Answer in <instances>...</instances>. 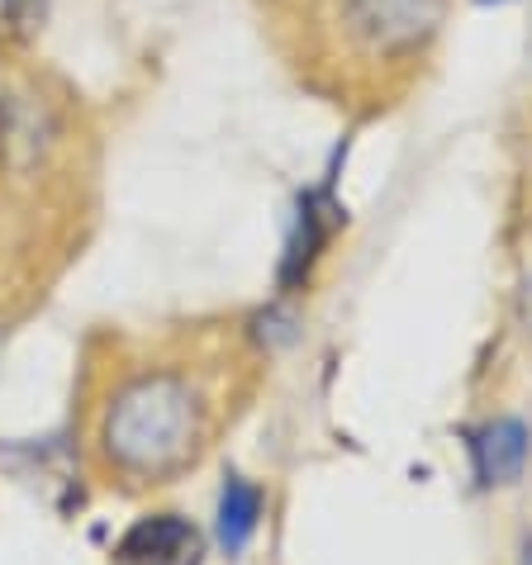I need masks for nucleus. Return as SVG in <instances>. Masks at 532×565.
Returning a JSON list of instances; mask_svg holds the SVG:
<instances>
[{"label":"nucleus","mask_w":532,"mask_h":565,"mask_svg":"<svg viewBox=\"0 0 532 565\" xmlns=\"http://www.w3.org/2000/svg\"><path fill=\"white\" fill-rule=\"evenodd\" d=\"M280 49L315 86H375L443 34L447 0H266Z\"/></svg>","instance_id":"7ed1b4c3"},{"label":"nucleus","mask_w":532,"mask_h":565,"mask_svg":"<svg viewBox=\"0 0 532 565\" xmlns=\"http://www.w3.org/2000/svg\"><path fill=\"white\" fill-rule=\"evenodd\" d=\"M257 333L228 319L100 328L72 390V451L91 490L143 499L195 476L243 414Z\"/></svg>","instance_id":"f257e3e1"},{"label":"nucleus","mask_w":532,"mask_h":565,"mask_svg":"<svg viewBox=\"0 0 532 565\" xmlns=\"http://www.w3.org/2000/svg\"><path fill=\"white\" fill-rule=\"evenodd\" d=\"M100 214V148L53 76L0 90V328L24 323L86 253Z\"/></svg>","instance_id":"f03ea898"},{"label":"nucleus","mask_w":532,"mask_h":565,"mask_svg":"<svg viewBox=\"0 0 532 565\" xmlns=\"http://www.w3.org/2000/svg\"><path fill=\"white\" fill-rule=\"evenodd\" d=\"M257 518H262V490L247 480H228L224 499H219V537H224L228 552H238L253 537Z\"/></svg>","instance_id":"423d86ee"},{"label":"nucleus","mask_w":532,"mask_h":565,"mask_svg":"<svg viewBox=\"0 0 532 565\" xmlns=\"http://www.w3.org/2000/svg\"><path fill=\"white\" fill-rule=\"evenodd\" d=\"M532 457V433L523 418H490L471 433V461L480 484H513Z\"/></svg>","instance_id":"39448f33"},{"label":"nucleus","mask_w":532,"mask_h":565,"mask_svg":"<svg viewBox=\"0 0 532 565\" xmlns=\"http://www.w3.org/2000/svg\"><path fill=\"white\" fill-rule=\"evenodd\" d=\"M519 565H532V537L523 542V556H519Z\"/></svg>","instance_id":"0eeeda50"},{"label":"nucleus","mask_w":532,"mask_h":565,"mask_svg":"<svg viewBox=\"0 0 532 565\" xmlns=\"http://www.w3.org/2000/svg\"><path fill=\"white\" fill-rule=\"evenodd\" d=\"M205 532L181 513H152L124 532L115 546V565H200Z\"/></svg>","instance_id":"20e7f679"}]
</instances>
